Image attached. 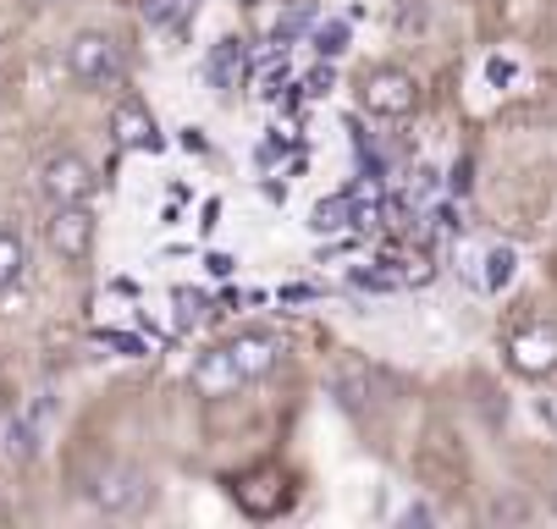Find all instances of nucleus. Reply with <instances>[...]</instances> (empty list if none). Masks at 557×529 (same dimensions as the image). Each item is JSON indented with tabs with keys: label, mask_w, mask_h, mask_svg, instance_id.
Wrapping results in <instances>:
<instances>
[{
	"label": "nucleus",
	"mask_w": 557,
	"mask_h": 529,
	"mask_svg": "<svg viewBox=\"0 0 557 529\" xmlns=\"http://www.w3.org/2000/svg\"><path fill=\"white\" fill-rule=\"evenodd\" d=\"M194 7H199V0H144V23L149 28H177Z\"/></svg>",
	"instance_id": "obj_16"
},
{
	"label": "nucleus",
	"mask_w": 557,
	"mask_h": 529,
	"mask_svg": "<svg viewBox=\"0 0 557 529\" xmlns=\"http://www.w3.org/2000/svg\"><path fill=\"white\" fill-rule=\"evenodd\" d=\"M66 72L84 89H122L127 84V55H122V39L106 34V28H84L72 34L66 45Z\"/></svg>",
	"instance_id": "obj_2"
},
{
	"label": "nucleus",
	"mask_w": 557,
	"mask_h": 529,
	"mask_svg": "<svg viewBox=\"0 0 557 529\" xmlns=\"http://www.w3.org/2000/svg\"><path fill=\"white\" fill-rule=\"evenodd\" d=\"M194 392L205 398V403H221V398H237V387H249V375L237 369V358H232V348L221 342V348H210V353H199L194 358Z\"/></svg>",
	"instance_id": "obj_10"
},
{
	"label": "nucleus",
	"mask_w": 557,
	"mask_h": 529,
	"mask_svg": "<svg viewBox=\"0 0 557 529\" xmlns=\"http://www.w3.org/2000/svg\"><path fill=\"white\" fill-rule=\"evenodd\" d=\"M39 193L45 204H89L100 193V172L77 149H55V155L39 161Z\"/></svg>",
	"instance_id": "obj_4"
},
{
	"label": "nucleus",
	"mask_w": 557,
	"mask_h": 529,
	"mask_svg": "<svg viewBox=\"0 0 557 529\" xmlns=\"http://www.w3.org/2000/svg\"><path fill=\"white\" fill-rule=\"evenodd\" d=\"M84 496L106 518H138L154 502V475L127 458H100L95 469H84Z\"/></svg>",
	"instance_id": "obj_1"
},
{
	"label": "nucleus",
	"mask_w": 557,
	"mask_h": 529,
	"mask_svg": "<svg viewBox=\"0 0 557 529\" xmlns=\"http://www.w3.org/2000/svg\"><path fill=\"white\" fill-rule=\"evenodd\" d=\"M513 276H519V254H513L508 243L486 249V276H481V281H486V292H503Z\"/></svg>",
	"instance_id": "obj_15"
},
{
	"label": "nucleus",
	"mask_w": 557,
	"mask_h": 529,
	"mask_svg": "<svg viewBox=\"0 0 557 529\" xmlns=\"http://www.w3.org/2000/svg\"><path fill=\"white\" fill-rule=\"evenodd\" d=\"M314 50H321L326 61L343 55L348 50V23H321V28H314Z\"/></svg>",
	"instance_id": "obj_18"
},
{
	"label": "nucleus",
	"mask_w": 557,
	"mask_h": 529,
	"mask_svg": "<svg viewBox=\"0 0 557 529\" xmlns=\"http://www.w3.org/2000/svg\"><path fill=\"white\" fill-rule=\"evenodd\" d=\"M486 78H492V84H508V78H513V61H503V55L486 61Z\"/></svg>",
	"instance_id": "obj_20"
},
{
	"label": "nucleus",
	"mask_w": 557,
	"mask_h": 529,
	"mask_svg": "<svg viewBox=\"0 0 557 529\" xmlns=\"http://www.w3.org/2000/svg\"><path fill=\"white\" fill-rule=\"evenodd\" d=\"M503 358H508L513 375H524V381H546L557 369V326H546V320L513 326L508 342H503Z\"/></svg>",
	"instance_id": "obj_6"
},
{
	"label": "nucleus",
	"mask_w": 557,
	"mask_h": 529,
	"mask_svg": "<svg viewBox=\"0 0 557 529\" xmlns=\"http://www.w3.org/2000/svg\"><path fill=\"white\" fill-rule=\"evenodd\" d=\"M50 414H55V398H50V392H39L34 403H23V408H17V419L7 425V458H12V464H34L39 452H45Z\"/></svg>",
	"instance_id": "obj_8"
},
{
	"label": "nucleus",
	"mask_w": 557,
	"mask_h": 529,
	"mask_svg": "<svg viewBox=\"0 0 557 529\" xmlns=\"http://www.w3.org/2000/svg\"><path fill=\"white\" fill-rule=\"evenodd\" d=\"M226 348H232L237 369H244L249 381H265V375L282 364V353H287V348H282V337H271V331H260V326H255V331H237Z\"/></svg>",
	"instance_id": "obj_11"
},
{
	"label": "nucleus",
	"mask_w": 557,
	"mask_h": 529,
	"mask_svg": "<svg viewBox=\"0 0 557 529\" xmlns=\"http://www.w3.org/2000/svg\"><path fill=\"white\" fill-rule=\"evenodd\" d=\"M359 105L381 122H404L420 111V78L409 66H370L359 78Z\"/></svg>",
	"instance_id": "obj_3"
},
{
	"label": "nucleus",
	"mask_w": 557,
	"mask_h": 529,
	"mask_svg": "<svg viewBox=\"0 0 557 529\" xmlns=\"http://www.w3.org/2000/svg\"><path fill=\"white\" fill-rule=\"evenodd\" d=\"M172 304H177V331H188V326H199L210 315V298L205 292H188V287H177Z\"/></svg>",
	"instance_id": "obj_17"
},
{
	"label": "nucleus",
	"mask_w": 557,
	"mask_h": 529,
	"mask_svg": "<svg viewBox=\"0 0 557 529\" xmlns=\"http://www.w3.org/2000/svg\"><path fill=\"white\" fill-rule=\"evenodd\" d=\"M287 475L282 469H249L244 480H232V502L237 513H249V518H276L287 507Z\"/></svg>",
	"instance_id": "obj_9"
},
{
	"label": "nucleus",
	"mask_w": 557,
	"mask_h": 529,
	"mask_svg": "<svg viewBox=\"0 0 557 529\" xmlns=\"http://www.w3.org/2000/svg\"><path fill=\"white\" fill-rule=\"evenodd\" d=\"M244 72H249L244 45H237V39H221L215 55H210V84H215V89H237V84H244Z\"/></svg>",
	"instance_id": "obj_13"
},
{
	"label": "nucleus",
	"mask_w": 557,
	"mask_h": 529,
	"mask_svg": "<svg viewBox=\"0 0 557 529\" xmlns=\"http://www.w3.org/2000/svg\"><path fill=\"white\" fill-rule=\"evenodd\" d=\"M431 276H436V270H431V260H409V265H404V281H414V287H425Z\"/></svg>",
	"instance_id": "obj_19"
},
{
	"label": "nucleus",
	"mask_w": 557,
	"mask_h": 529,
	"mask_svg": "<svg viewBox=\"0 0 557 529\" xmlns=\"http://www.w3.org/2000/svg\"><path fill=\"white\" fill-rule=\"evenodd\" d=\"M95 238H100V221L89 204H50V221H45L50 254H61L66 265H84L95 254Z\"/></svg>",
	"instance_id": "obj_5"
},
{
	"label": "nucleus",
	"mask_w": 557,
	"mask_h": 529,
	"mask_svg": "<svg viewBox=\"0 0 557 529\" xmlns=\"http://www.w3.org/2000/svg\"><path fill=\"white\" fill-rule=\"evenodd\" d=\"M111 143L122 149V155H154V149H166L161 127H154V111L133 95H122L111 105Z\"/></svg>",
	"instance_id": "obj_7"
},
{
	"label": "nucleus",
	"mask_w": 557,
	"mask_h": 529,
	"mask_svg": "<svg viewBox=\"0 0 557 529\" xmlns=\"http://www.w3.org/2000/svg\"><path fill=\"white\" fill-rule=\"evenodd\" d=\"M205 270H210V276H232V270H237V260H232V254H210V260H205Z\"/></svg>",
	"instance_id": "obj_21"
},
{
	"label": "nucleus",
	"mask_w": 557,
	"mask_h": 529,
	"mask_svg": "<svg viewBox=\"0 0 557 529\" xmlns=\"http://www.w3.org/2000/svg\"><path fill=\"white\" fill-rule=\"evenodd\" d=\"M354 221H359L354 193H332V199H321V204L309 210V232H314V238H332V232H348Z\"/></svg>",
	"instance_id": "obj_12"
},
{
	"label": "nucleus",
	"mask_w": 557,
	"mask_h": 529,
	"mask_svg": "<svg viewBox=\"0 0 557 529\" xmlns=\"http://www.w3.org/2000/svg\"><path fill=\"white\" fill-rule=\"evenodd\" d=\"M12 403V381H7V369H0V408Z\"/></svg>",
	"instance_id": "obj_22"
},
{
	"label": "nucleus",
	"mask_w": 557,
	"mask_h": 529,
	"mask_svg": "<svg viewBox=\"0 0 557 529\" xmlns=\"http://www.w3.org/2000/svg\"><path fill=\"white\" fill-rule=\"evenodd\" d=\"M552 507H557V502H552Z\"/></svg>",
	"instance_id": "obj_23"
},
{
	"label": "nucleus",
	"mask_w": 557,
	"mask_h": 529,
	"mask_svg": "<svg viewBox=\"0 0 557 529\" xmlns=\"http://www.w3.org/2000/svg\"><path fill=\"white\" fill-rule=\"evenodd\" d=\"M23 270H28V249H23V238L12 232V226H0V292H12V287L23 281Z\"/></svg>",
	"instance_id": "obj_14"
}]
</instances>
